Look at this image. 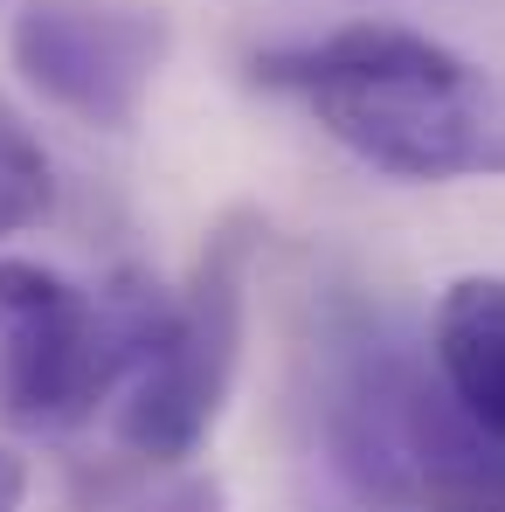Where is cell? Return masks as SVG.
Here are the masks:
<instances>
[{"label":"cell","mask_w":505,"mask_h":512,"mask_svg":"<svg viewBox=\"0 0 505 512\" xmlns=\"http://www.w3.org/2000/svg\"><path fill=\"white\" fill-rule=\"evenodd\" d=\"M28 506V464L14 450H0V512H21Z\"/></svg>","instance_id":"obj_9"},{"label":"cell","mask_w":505,"mask_h":512,"mask_svg":"<svg viewBox=\"0 0 505 512\" xmlns=\"http://www.w3.org/2000/svg\"><path fill=\"white\" fill-rule=\"evenodd\" d=\"M256 84L298 97L353 160L395 180H505V77L416 28H339L256 56Z\"/></svg>","instance_id":"obj_1"},{"label":"cell","mask_w":505,"mask_h":512,"mask_svg":"<svg viewBox=\"0 0 505 512\" xmlns=\"http://www.w3.org/2000/svg\"><path fill=\"white\" fill-rule=\"evenodd\" d=\"M167 14L97 7V0H28L7 28L21 84L63 118L97 132H132L167 70Z\"/></svg>","instance_id":"obj_5"},{"label":"cell","mask_w":505,"mask_h":512,"mask_svg":"<svg viewBox=\"0 0 505 512\" xmlns=\"http://www.w3.org/2000/svg\"><path fill=\"white\" fill-rule=\"evenodd\" d=\"M319 443L367 506L505 512V443L478 423L436 353L388 312H339L319 360Z\"/></svg>","instance_id":"obj_2"},{"label":"cell","mask_w":505,"mask_h":512,"mask_svg":"<svg viewBox=\"0 0 505 512\" xmlns=\"http://www.w3.org/2000/svg\"><path fill=\"white\" fill-rule=\"evenodd\" d=\"M250 256H256V222H222L208 250L194 263L187 291L173 298V319L153 360L132 381V402L118 416L125 450L139 457H194L236 388L243 367V333H250Z\"/></svg>","instance_id":"obj_4"},{"label":"cell","mask_w":505,"mask_h":512,"mask_svg":"<svg viewBox=\"0 0 505 512\" xmlns=\"http://www.w3.org/2000/svg\"><path fill=\"white\" fill-rule=\"evenodd\" d=\"M70 512H229L215 471L187 457H90L70 471Z\"/></svg>","instance_id":"obj_7"},{"label":"cell","mask_w":505,"mask_h":512,"mask_svg":"<svg viewBox=\"0 0 505 512\" xmlns=\"http://www.w3.org/2000/svg\"><path fill=\"white\" fill-rule=\"evenodd\" d=\"M173 319V291L146 270H118L97 291L70 277L0 333V416L28 436L84 429L118 388L139 381Z\"/></svg>","instance_id":"obj_3"},{"label":"cell","mask_w":505,"mask_h":512,"mask_svg":"<svg viewBox=\"0 0 505 512\" xmlns=\"http://www.w3.org/2000/svg\"><path fill=\"white\" fill-rule=\"evenodd\" d=\"M56 208V173H49V153L42 139L0 104V243L35 229L42 215Z\"/></svg>","instance_id":"obj_8"},{"label":"cell","mask_w":505,"mask_h":512,"mask_svg":"<svg viewBox=\"0 0 505 512\" xmlns=\"http://www.w3.org/2000/svg\"><path fill=\"white\" fill-rule=\"evenodd\" d=\"M429 353L450 395L505 443V277H457L436 305Z\"/></svg>","instance_id":"obj_6"}]
</instances>
